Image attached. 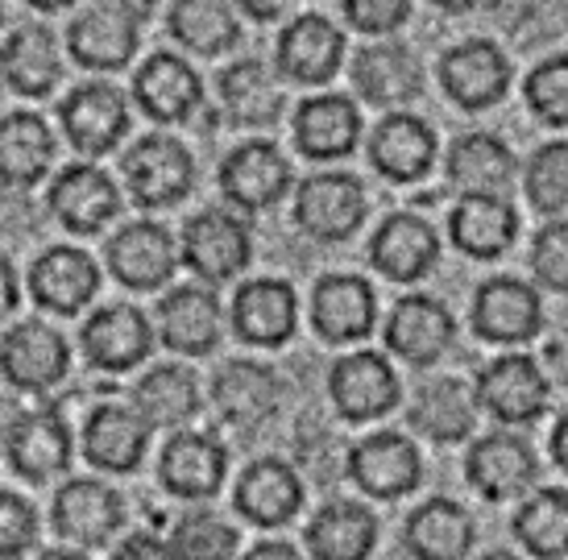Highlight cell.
Returning a JSON list of instances; mask_svg holds the SVG:
<instances>
[{
    "label": "cell",
    "instance_id": "1",
    "mask_svg": "<svg viewBox=\"0 0 568 560\" xmlns=\"http://www.w3.org/2000/svg\"><path fill=\"white\" fill-rule=\"evenodd\" d=\"M125 183L138 208H174L195 187V162L183 142L154 133L125 154Z\"/></svg>",
    "mask_w": 568,
    "mask_h": 560
},
{
    "label": "cell",
    "instance_id": "2",
    "mask_svg": "<svg viewBox=\"0 0 568 560\" xmlns=\"http://www.w3.org/2000/svg\"><path fill=\"white\" fill-rule=\"evenodd\" d=\"M71 369V345L59 328L42 320H21L0 340V374L17 390L42 395L50 386H59Z\"/></svg>",
    "mask_w": 568,
    "mask_h": 560
},
{
    "label": "cell",
    "instance_id": "3",
    "mask_svg": "<svg viewBox=\"0 0 568 560\" xmlns=\"http://www.w3.org/2000/svg\"><path fill=\"white\" fill-rule=\"evenodd\" d=\"M54 531L80 548H104L125 528V498L100 478H75L54 495L50 507Z\"/></svg>",
    "mask_w": 568,
    "mask_h": 560
},
{
    "label": "cell",
    "instance_id": "4",
    "mask_svg": "<svg viewBox=\"0 0 568 560\" xmlns=\"http://www.w3.org/2000/svg\"><path fill=\"white\" fill-rule=\"evenodd\" d=\"M179 257L204 283H229L250 266V233L233 212L207 208L187 221Z\"/></svg>",
    "mask_w": 568,
    "mask_h": 560
},
{
    "label": "cell",
    "instance_id": "5",
    "mask_svg": "<svg viewBox=\"0 0 568 560\" xmlns=\"http://www.w3.org/2000/svg\"><path fill=\"white\" fill-rule=\"evenodd\" d=\"M50 212L59 216L67 233H80V237H95L104 233L109 221L121 212V195H116V183H112L100 166H88V162H75V166H63L54 183H50Z\"/></svg>",
    "mask_w": 568,
    "mask_h": 560
},
{
    "label": "cell",
    "instance_id": "6",
    "mask_svg": "<svg viewBox=\"0 0 568 560\" xmlns=\"http://www.w3.org/2000/svg\"><path fill=\"white\" fill-rule=\"evenodd\" d=\"M348 478L357 481V490H365L369 498H403L424 478L419 448L398 432L365 436L348 448Z\"/></svg>",
    "mask_w": 568,
    "mask_h": 560
},
{
    "label": "cell",
    "instance_id": "7",
    "mask_svg": "<svg viewBox=\"0 0 568 560\" xmlns=\"http://www.w3.org/2000/svg\"><path fill=\"white\" fill-rule=\"evenodd\" d=\"M83 357L104 374H125V369L142 366L150 349H154V333L145 320L142 307L133 304H109L100 307L80 333Z\"/></svg>",
    "mask_w": 568,
    "mask_h": 560
},
{
    "label": "cell",
    "instance_id": "8",
    "mask_svg": "<svg viewBox=\"0 0 568 560\" xmlns=\"http://www.w3.org/2000/svg\"><path fill=\"white\" fill-rule=\"evenodd\" d=\"M328 395L348 424H365L398 403V378L382 353H348L328 374Z\"/></svg>",
    "mask_w": 568,
    "mask_h": 560
},
{
    "label": "cell",
    "instance_id": "9",
    "mask_svg": "<svg viewBox=\"0 0 568 560\" xmlns=\"http://www.w3.org/2000/svg\"><path fill=\"white\" fill-rule=\"evenodd\" d=\"M109 271H112V278L129 291L166 287L171 274L179 271L174 237L154 221L125 224V228L109 241Z\"/></svg>",
    "mask_w": 568,
    "mask_h": 560
},
{
    "label": "cell",
    "instance_id": "10",
    "mask_svg": "<svg viewBox=\"0 0 568 560\" xmlns=\"http://www.w3.org/2000/svg\"><path fill=\"white\" fill-rule=\"evenodd\" d=\"M295 221L307 237L316 241H345L365 221V187L353 175H312L300 187Z\"/></svg>",
    "mask_w": 568,
    "mask_h": 560
},
{
    "label": "cell",
    "instance_id": "11",
    "mask_svg": "<svg viewBox=\"0 0 568 560\" xmlns=\"http://www.w3.org/2000/svg\"><path fill=\"white\" fill-rule=\"evenodd\" d=\"M477 403L503 424H531L548 407V378L531 357H498L477 374Z\"/></svg>",
    "mask_w": 568,
    "mask_h": 560
},
{
    "label": "cell",
    "instance_id": "12",
    "mask_svg": "<svg viewBox=\"0 0 568 560\" xmlns=\"http://www.w3.org/2000/svg\"><path fill=\"white\" fill-rule=\"evenodd\" d=\"M71 452H75L71 428H67L63 411L50 403V407H38V411L21 416L4 457H9L17 478L42 486V481L59 478L67 465H71Z\"/></svg>",
    "mask_w": 568,
    "mask_h": 560
},
{
    "label": "cell",
    "instance_id": "13",
    "mask_svg": "<svg viewBox=\"0 0 568 560\" xmlns=\"http://www.w3.org/2000/svg\"><path fill=\"white\" fill-rule=\"evenodd\" d=\"M378 299L374 287L357 274H328L312 291V328L332 345H348L374 333Z\"/></svg>",
    "mask_w": 568,
    "mask_h": 560
},
{
    "label": "cell",
    "instance_id": "14",
    "mask_svg": "<svg viewBox=\"0 0 568 560\" xmlns=\"http://www.w3.org/2000/svg\"><path fill=\"white\" fill-rule=\"evenodd\" d=\"M295 324H300V299L283 278H253L233 299V328L245 345L278 349L291 340Z\"/></svg>",
    "mask_w": 568,
    "mask_h": 560
},
{
    "label": "cell",
    "instance_id": "15",
    "mask_svg": "<svg viewBox=\"0 0 568 560\" xmlns=\"http://www.w3.org/2000/svg\"><path fill=\"white\" fill-rule=\"evenodd\" d=\"M63 133L80 154H109L112 145L125 138L129 104L125 96L109 83H83L63 100Z\"/></svg>",
    "mask_w": 568,
    "mask_h": 560
},
{
    "label": "cell",
    "instance_id": "16",
    "mask_svg": "<svg viewBox=\"0 0 568 560\" xmlns=\"http://www.w3.org/2000/svg\"><path fill=\"white\" fill-rule=\"evenodd\" d=\"M291 187V162L270 142L237 145L221 166V192L245 212L274 208Z\"/></svg>",
    "mask_w": 568,
    "mask_h": 560
},
{
    "label": "cell",
    "instance_id": "17",
    "mask_svg": "<svg viewBox=\"0 0 568 560\" xmlns=\"http://www.w3.org/2000/svg\"><path fill=\"white\" fill-rule=\"evenodd\" d=\"M229 452L212 432H174L171 445L162 448L159 481L174 498H212L221 490Z\"/></svg>",
    "mask_w": 568,
    "mask_h": 560
},
{
    "label": "cell",
    "instance_id": "18",
    "mask_svg": "<svg viewBox=\"0 0 568 560\" xmlns=\"http://www.w3.org/2000/svg\"><path fill=\"white\" fill-rule=\"evenodd\" d=\"M150 448V424L138 407L100 403L83 424V457L104 474H133Z\"/></svg>",
    "mask_w": 568,
    "mask_h": 560
},
{
    "label": "cell",
    "instance_id": "19",
    "mask_svg": "<svg viewBox=\"0 0 568 560\" xmlns=\"http://www.w3.org/2000/svg\"><path fill=\"white\" fill-rule=\"evenodd\" d=\"M30 291L38 307H47L54 316H75L95 299L100 291V266L83 250L71 245H54L33 262Z\"/></svg>",
    "mask_w": 568,
    "mask_h": 560
},
{
    "label": "cell",
    "instance_id": "20",
    "mask_svg": "<svg viewBox=\"0 0 568 560\" xmlns=\"http://www.w3.org/2000/svg\"><path fill=\"white\" fill-rule=\"evenodd\" d=\"M278 378L262 362H229L212 378V403L224 424L241 432H257L274 411H278Z\"/></svg>",
    "mask_w": 568,
    "mask_h": 560
},
{
    "label": "cell",
    "instance_id": "21",
    "mask_svg": "<svg viewBox=\"0 0 568 560\" xmlns=\"http://www.w3.org/2000/svg\"><path fill=\"white\" fill-rule=\"evenodd\" d=\"M440 80L460 109H489L510 88V63L494 42H460L440 59Z\"/></svg>",
    "mask_w": 568,
    "mask_h": 560
},
{
    "label": "cell",
    "instance_id": "22",
    "mask_svg": "<svg viewBox=\"0 0 568 560\" xmlns=\"http://www.w3.org/2000/svg\"><path fill=\"white\" fill-rule=\"evenodd\" d=\"M544 324L539 295L519 278H489L474 299V328L481 340L494 345H519L531 340Z\"/></svg>",
    "mask_w": 568,
    "mask_h": 560
},
{
    "label": "cell",
    "instance_id": "23",
    "mask_svg": "<svg viewBox=\"0 0 568 560\" xmlns=\"http://www.w3.org/2000/svg\"><path fill=\"white\" fill-rule=\"evenodd\" d=\"M345 59V33L328 17L303 13L278 38V71L295 83H328Z\"/></svg>",
    "mask_w": 568,
    "mask_h": 560
},
{
    "label": "cell",
    "instance_id": "24",
    "mask_svg": "<svg viewBox=\"0 0 568 560\" xmlns=\"http://www.w3.org/2000/svg\"><path fill=\"white\" fill-rule=\"evenodd\" d=\"M233 507L253 528H283L303 507V481L286 461H253L233 490Z\"/></svg>",
    "mask_w": 568,
    "mask_h": 560
},
{
    "label": "cell",
    "instance_id": "25",
    "mask_svg": "<svg viewBox=\"0 0 568 560\" xmlns=\"http://www.w3.org/2000/svg\"><path fill=\"white\" fill-rule=\"evenodd\" d=\"M536 452L523 445L519 436L510 432H489L469 448V486L489 502H503V498L523 495L531 481H536Z\"/></svg>",
    "mask_w": 568,
    "mask_h": 560
},
{
    "label": "cell",
    "instance_id": "26",
    "mask_svg": "<svg viewBox=\"0 0 568 560\" xmlns=\"http://www.w3.org/2000/svg\"><path fill=\"white\" fill-rule=\"evenodd\" d=\"M303 536L312 560H369L378 548V519L353 498H332L307 519Z\"/></svg>",
    "mask_w": 568,
    "mask_h": 560
},
{
    "label": "cell",
    "instance_id": "27",
    "mask_svg": "<svg viewBox=\"0 0 568 560\" xmlns=\"http://www.w3.org/2000/svg\"><path fill=\"white\" fill-rule=\"evenodd\" d=\"M386 345L410 366H432L440 362L444 349L453 345V316L448 307L436 304L432 295H407L398 299L390 320H386Z\"/></svg>",
    "mask_w": 568,
    "mask_h": 560
},
{
    "label": "cell",
    "instance_id": "28",
    "mask_svg": "<svg viewBox=\"0 0 568 560\" xmlns=\"http://www.w3.org/2000/svg\"><path fill=\"white\" fill-rule=\"evenodd\" d=\"M440 257V241L432 233V224L419 221L415 212H395L386 216L382 228L369 241V262L395 283H415L424 278Z\"/></svg>",
    "mask_w": 568,
    "mask_h": 560
},
{
    "label": "cell",
    "instance_id": "29",
    "mask_svg": "<svg viewBox=\"0 0 568 560\" xmlns=\"http://www.w3.org/2000/svg\"><path fill=\"white\" fill-rule=\"evenodd\" d=\"M403 544L415 560H465L474 548V519L453 498H427L410 511Z\"/></svg>",
    "mask_w": 568,
    "mask_h": 560
},
{
    "label": "cell",
    "instance_id": "30",
    "mask_svg": "<svg viewBox=\"0 0 568 560\" xmlns=\"http://www.w3.org/2000/svg\"><path fill=\"white\" fill-rule=\"evenodd\" d=\"M133 92H138V104H142L145 116L174 121V125L187 121L191 112L204 104V83H200V75L183 59H174V54H150L142 63V71H138Z\"/></svg>",
    "mask_w": 568,
    "mask_h": 560
},
{
    "label": "cell",
    "instance_id": "31",
    "mask_svg": "<svg viewBox=\"0 0 568 560\" xmlns=\"http://www.w3.org/2000/svg\"><path fill=\"white\" fill-rule=\"evenodd\" d=\"M432 159H436V133L419 116H410V112L386 116L374 129V138H369V162L390 183H415V179H424Z\"/></svg>",
    "mask_w": 568,
    "mask_h": 560
},
{
    "label": "cell",
    "instance_id": "32",
    "mask_svg": "<svg viewBox=\"0 0 568 560\" xmlns=\"http://www.w3.org/2000/svg\"><path fill=\"white\" fill-rule=\"evenodd\" d=\"M162 340L183 357H204L221 340V304L204 287H174L159 307Z\"/></svg>",
    "mask_w": 568,
    "mask_h": 560
},
{
    "label": "cell",
    "instance_id": "33",
    "mask_svg": "<svg viewBox=\"0 0 568 560\" xmlns=\"http://www.w3.org/2000/svg\"><path fill=\"white\" fill-rule=\"evenodd\" d=\"M357 138H362V112L345 96L303 100L300 112H295V145L307 159H345L357 145Z\"/></svg>",
    "mask_w": 568,
    "mask_h": 560
},
{
    "label": "cell",
    "instance_id": "34",
    "mask_svg": "<svg viewBox=\"0 0 568 560\" xmlns=\"http://www.w3.org/2000/svg\"><path fill=\"white\" fill-rule=\"evenodd\" d=\"M67 47L75 54L80 67H92V71H116L133 59L138 50V21L116 9H88L71 21L67 30Z\"/></svg>",
    "mask_w": 568,
    "mask_h": 560
},
{
    "label": "cell",
    "instance_id": "35",
    "mask_svg": "<svg viewBox=\"0 0 568 560\" xmlns=\"http://www.w3.org/2000/svg\"><path fill=\"white\" fill-rule=\"evenodd\" d=\"M133 407L150 428L183 432L191 419L200 416L204 399H200V383L187 366H154L133 386Z\"/></svg>",
    "mask_w": 568,
    "mask_h": 560
},
{
    "label": "cell",
    "instance_id": "36",
    "mask_svg": "<svg viewBox=\"0 0 568 560\" xmlns=\"http://www.w3.org/2000/svg\"><path fill=\"white\" fill-rule=\"evenodd\" d=\"M448 233L469 257H498L515 245L519 216L503 195H465L448 216Z\"/></svg>",
    "mask_w": 568,
    "mask_h": 560
},
{
    "label": "cell",
    "instance_id": "37",
    "mask_svg": "<svg viewBox=\"0 0 568 560\" xmlns=\"http://www.w3.org/2000/svg\"><path fill=\"white\" fill-rule=\"evenodd\" d=\"M50 159H54V138L42 116L33 112L0 116V183L33 187L50 171Z\"/></svg>",
    "mask_w": 568,
    "mask_h": 560
},
{
    "label": "cell",
    "instance_id": "38",
    "mask_svg": "<svg viewBox=\"0 0 568 560\" xmlns=\"http://www.w3.org/2000/svg\"><path fill=\"white\" fill-rule=\"evenodd\" d=\"M353 83L369 104L390 109V104H407L419 92V63L407 47L382 42V47H365L353 63Z\"/></svg>",
    "mask_w": 568,
    "mask_h": 560
},
{
    "label": "cell",
    "instance_id": "39",
    "mask_svg": "<svg viewBox=\"0 0 568 560\" xmlns=\"http://www.w3.org/2000/svg\"><path fill=\"white\" fill-rule=\"evenodd\" d=\"M477 395H469V386L457 383V378H440V383L424 386L415 395V407H410V428L424 432L427 440L436 445H457L474 432L477 419Z\"/></svg>",
    "mask_w": 568,
    "mask_h": 560
},
{
    "label": "cell",
    "instance_id": "40",
    "mask_svg": "<svg viewBox=\"0 0 568 560\" xmlns=\"http://www.w3.org/2000/svg\"><path fill=\"white\" fill-rule=\"evenodd\" d=\"M448 179L465 195H503L515 179V154L489 133H465L448 150Z\"/></svg>",
    "mask_w": 568,
    "mask_h": 560
},
{
    "label": "cell",
    "instance_id": "41",
    "mask_svg": "<svg viewBox=\"0 0 568 560\" xmlns=\"http://www.w3.org/2000/svg\"><path fill=\"white\" fill-rule=\"evenodd\" d=\"M221 104L233 125L266 129L283 112V92H278V83L266 67L257 59H245V63H233L221 75Z\"/></svg>",
    "mask_w": 568,
    "mask_h": 560
},
{
    "label": "cell",
    "instance_id": "42",
    "mask_svg": "<svg viewBox=\"0 0 568 560\" xmlns=\"http://www.w3.org/2000/svg\"><path fill=\"white\" fill-rule=\"evenodd\" d=\"M0 71L21 96H47L50 88L59 83V75H63L54 38L47 30H38V26L9 33V42L0 50Z\"/></svg>",
    "mask_w": 568,
    "mask_h": 560
},
{
    "label": "cell",
    "instance_id": "43",
    "mask_svg": "<svg viewBox=\"0 0 568 560\" xmlns=\"http://www.w3.org/2000/svg\"><path fill=\"white\" fill-rule=\"evenodd\" d=\"M171 33L195 54H221L241 38V26L229 0H174Z\"/></svg>",
    "mask_w": 568,
    "mask_h": 560
},
{
    "label": "cell",
    "instance_id": "44",
    "mask_svg": "<svg viewBox=\"0 0 568 560\" xmlns=\"http://www.w3.org/2000/svg\"><path fill=\"white\" fill-rule=\"evenodd\" d=\"M515 536L519 544L539 560L568 557V495L565 490H539L527 498L515 515Z\"/></svg>",
    "mask_w": 568,
    "mask_h": 560
},
{
    "label": "cell",
    "instance_id": "45",
    "mask_svg": "<svg viewBox=\"0 0 568 560\" xmlns=\"http://www.w3.org/2000/svg\"><path fill=\"white\" fill-rule=\"evenodd\" d=\"M171 548L179 560H237L241 536L216 515H183L171 531Z\"/></svg>",
    "mask_w": 568,
    "mask_h": 560
},
{
    "label": "cell",
    "instance_id": "46",
    "mask_svg": "<svg viewBox=\"0 0 568 560\" xmlns=\"http://www.w3.org/2000/svg\"><path fill=\"white\" fill-rule=\"evenodd\" d=\"M527 195L536 212L568 208V142L544 145L527 166Z\"/></svg>",
    "mask_w": 568,
    "mask_h": 560
},
{
    "label": "cell",
    "instance_id": "47",
    "mask_svg": "<svg viewBox=\"0 0 568 560\" xmlns=\"http://www.w3.org/2000/svg\"><path fill=\"white\" fill-rule=\"evenodd\" d=\"M527 104L539 121L568 125V59H548L527 75Z\"/></svg>",
    "mask_w": 568,
    "mask_h": 560
},
{
    "label": "cell",
    "instance_id": "48",
    "mask_svg": "<svg viewBox=\"0 0 568 560\" xmlns=\"http://www.w3.org/2000/svg\"><path fill=\"white\" fill-rule=\"evenodd\" d=\"M38 544V511L30 498L0 490V560L26 557Z\"/></svg>",
    "mask_w": 568,
    "mask_h": 560
},
{
    "label": "cell",
    "instance_id": "49",
    "mask_svg": "<svg viewBox=\"0 0 568 560\" xmlns=\"http://www.w3.org/2000/svg\"><path fill=\"white\" fill-rule=\"evenodd\" d=\"M531 266L544 287L568 295V221L539 228L536 245H531Z\"/></svg>",
    "mask_w": 568,
    "mask_h": 560
},
{
    "label": "cell",
    "instance_id": "50",
    "mask_svg": "<svg viewBox=\"0 0 568 560\" xmlns=\"http://www.w3.org/2000/svg\"><path fill=\"white\" fill-rule=\"evenodd\" d=\"M348 21L362 33H390L410 13V0H345Z\"/></svg>",
    "mask_w": 568,
    "mask_h": 560
},
{
    "label": "cell",
    "instance_id": "51",
    "mask_svg": "<svg viewBox=\"0 0 568 560\" xmlns=\"http://www.w3.org/2000/svg\"><path fill=\"white\" fill-rule=\"evenodd\" d=\"M109 560H179L174 557L171 540H159L154 531H133L121 544L112 548Z\"/></svg>",
    "mask_w": 568,
    "mask_h": 560
},
{
    "label": "cell",
    "instance_id": "52",
    "mask_svg": "<svg viewBox=\"0 0 568 560\" xmlns=\"http://www.w3.org/2000/svg\"><path fill=\"white\" fill-rule=\"evenodd\" d=\"M241 560H303V552L283 544V540H262V544H253Z\"/></svg>",
    "mask_w": 568,
    "mask_h": 560
},
{
    "label": "cell",
    "instance_id": "53",
    "mask_svg": "<svg viewBox=\"0 0 568 560\" xmlns=\"http://www.w3.org/2000/svg\"><path fill=\"white\" fill-rule=\"evenodd\" d=\"M21 416H26V411L17 407V399H4V395H0V457L9 452V440H13Z\"/></svg>",
    "mask_w": 568,
    "mask_h": 560
},
{
    "label": "cell",
    "instance_id": "54",
    "mask_svg": "<svg viewBox=\"0 0 568 560\" xmlns=\"http://www.w3.org/2000/svg\"><path fill=\"white\" fill-rule=\"evenodd\" d=\"M13 307H17V274H13V266L0 257V320H4Z\"/></svg>",
    "mask_w": 568,
    "mask_h": 560
},
{
    "label": "cell",
    "instance_id": "55",
    "mask_svg": "<svg viewBox=\"0 0 568 560\" xmlns=\"http://www.w3.org/2000/svg\"><path fill=\"white\" fill-rule=\"evenodd\" d=\"M237 4L253 17V21H274L291 0H237Z\"/></svg>",
    "mask_w": 568,
    "mask_h": 560
},
{
    "label": "cell",
    "instance_id": "56",
    "mask_svg": "<svg viewBox=\"0 0 568 560\" xmlns=\"http://www.w3.org/2000/svg\"><path fill=\"white\" fill-rule=\"evenodd\" d=\"M104 4L116 9V13L133 17V21H145V17L154 13V4H159V0H104Z\"/></svg>",
    "mask_w": 568,
    "mask_h": 560
},
{
    "label": "cell",
    "instance_id": "57",
    "mask_svg": "<svg viewBox=\"0 0 568 560\" xmlns=\"http://www.w3.org/2000/svg\"><path fill=\"white\" fill-rule=\"evenodd\" d=\"M552 457H556V465L568 474V416L556 424V432H552Z\"/></svg>",
    "mask_w": 568,
    "mask_h": 560
},
{
    "label": "cell",
    "instance_id": "58",
    "mask_svg": "<svg viewBox=\"0 0 568 560\" xmlns=\"http://www.w3.org/2000/svg\"><path fill=\"white\" fill-rule=\"evenodd\" d=\"M38 560H88L83 552H75V548H47Z\"/></svg>",
    "mask_w": 568,
    "mask_h": 560
},
{
    "label": "cell",
    "instance_id": "59",
    "mask_svg": "<svg viewBox=\"0 0 568 560\" xmlns=\"http://www.w3.org/2000/svg\"><path fill=\"white\" fill-rule=\"evenodd\" d=\"M432 4H440V9H448V13H465V9H474L477 0H432Z\"/></svg>",
    "mask_w": 568,
    "mask_h": 560
},
{
    "label": "cell",
    "instance_id": "60",
    "mask_svg": "<svg viewBox=\"0 0 568 560\" xmlns=\"http://www.w3.org/2000/svg\"><path fill=\"white\" fill-rule=\"evenodd\" d=\"M30 9H42V13H54V9H67L71 0H26Z\"/></svg>",
    "mask_w": 568,
    "mask_h": 560
},
{
    "label": "cell",
    "instance_id": "61",
    "mask_svg": "<svg viewBox=\"0 0 568 560\" xmlns=\"http://www.w3.org/2000/svg\"><path fill=\"white\" fill-rule=\"evenodd\" d=\"M481 560H519V557H510V552H486Z\"/></svg>",
    "mask_w": 568,
    "mask_h": 560
},
{
    "label": "cell",
    "instance_id": "62",
    "mask_svg": "<svg viewBox=\"0 0 568 560\" xmlns=\"http://www.w3.org/2000/svg\"><path fill=\"white\" fill-rule=\"evenodd\" d=\"M0 17H4V4H0Z\"/></svg>",
    "mask_w": 568,
    "mask_h": 560
}]
</instances>
